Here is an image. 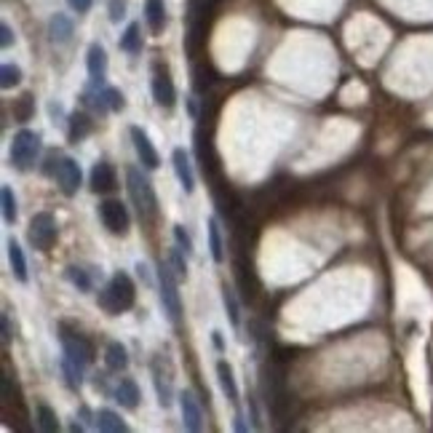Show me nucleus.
Returning a JSON list of instances; mask_svg holds the SVG:
<instances>
[{
	"mask_svg": "<svg viewBox=\"0 0 433 433\" xmlns=\"http://www.w3.org/2000/svg\"><path fill=\"white\" fill-rule=\"evenodd\" d=\"M91 118L86 115V112H72L70 120H67V137H70V142H81L83 137L91 134Z\"/></svg>",
	"mask_w": 433,
	"mask_h": 433,
	"instance_id": "6ab92c4d",
	"label": "nucleus"
},
{
	"mask_svg": "<svg viewBox=\"0 0 433 433\" xmlns=\"http://www.w3.org/2000/svg\"><path fill=\"white\" fill-rule=\"evenodd\" d=\"M118 187V177H115V168L110 166L108 161H99L91 168V190L94 192H112Z\"/></svg>",
	"mask_w": 433,
	"mask_h": 433,
	"instance_id": "ddd939ff",
	"label": "nucleus"
},
{
	"mask_svg": "<svg viewBox=\"0 0 433 433\" xmlns=\"http://www.w3.org/2000/svg\"><path fill=\"white\" fill-rule=\"evenodd\" d=\"M62 372H64V383H67V388L78 391V388L83 385V366L75 364L72 359H67V356H62Z\"/></svg>",
	"mask_w": 433,
	"mask_h": 433,
	"instance_id": "b1692460",
	"label": "nucleus"
},
{
	"mask_svg": "<svg viewBox=\"0 0 433 433\" xmlns=\"http://www.w3.org/2000/svg\"><path fill=\"white\" fill-rule=\"evenodd\" d=\"M174 241H177V246H180L185 254H192V241H190V236L185 233L182 225H174Z\"/></svg>",
	"mask_w": 433,
	"mask_h": 433,
	"instance_id": "72a5a7b5",
	"label": "nucleus"
},
{
	"mask_svg": "<svg viewBox=\"0 0 433 433\" xmlns=\"http://www.w3.org/2000/svg\"><path fill=\"white\" fill-rule=\"evenodd\" d=\"M64 276H67V281H70L78 291H91V289H94V281H91V276H88V270H86V267L70 265V267L64 270Z\"/></svg>",
	"mask_w": 433,
	"mask_h": 433,
	"instance_id": "393cba45",
	"label": "nucleus"
},
{
	"mask_svg": "<svg viewBox=\"0 0 433 433\" xmlns=\"http://www.w3.org/2000/svg\"><path fill=\"white\" fill-rule=\"evenodd\" d=\"M37 425H40V431H46V433L59 431L57 412H54L51 407H46V404H40V407H37Z\"/></svg>",
	"mask_w": 433,
	"mask_h": 433,
	"instance_id": "cd10ccee",
	"label": "nucleus"
},
{
	"mask_svg": "<svg viewBox=\"0 0 433 433\" xmlns=\"http://www.w3.org/2000/svg\"><path fill=\"white\" fill-rule=\"evenodd\" d=\"M33 112H35V99L33 94H22L16 102H13V118L16 120H30L33 118Z\"/></svg>",
	"mask_w": 433,
	"mask_h": 433,
	"instance_id": "bb28decb",
	"label": "nucleus"
},
{
	"mask_svg": "<svg viewBox=\"0 0 433 433\" xmlns=\"http://www.w3.org/2000/svg\"><path fill=\"white\" fill-rule=\"evenodd\" d=\"M206 230H209V252H212V260H214V262H225V246H222L219 219H216V216H212V219H209V225H206Z\"/></svg>",
	"mask_w": 433,
	"mask_h": 433,
	"instance_id": "4be33fe9",
	"label": "nucleus"
},
{
	"mask_svg": "<svg viewBox=\"0 0 433 433\" xmlns=\"http://www.w3.org/2000/svg\"><path fill=\"white\" fill-rule=\"evenodd\" d=\"M139 388H137V383L134 380H129V377H123L118 383V388H115V401H118L123 409H137L139 407Z\"/></svg>",
	"mask_w": 433,
	"mask_h": 433,
	"instance_id": "2eb2a0df",
	"label": "nucleus"
},
{
	"mask_svg": "<svg viewBox=\"0 0 433 433\" xmlns=\"http://www.w3.org/2000/svg\"><path fill=\"white\" fill-rule=\"evenodd\" d=\"M0 198H3V219L8 225H13L16 222V198H13V190L11 187H3Z\"/></svg>",
	"mask_w": 433,
	"mask_h": 433,
	"instance_id": "c756f323",
	"label": "nucleus"
},
{
	"mask_svg": "<svg viewBox=\"0 0 433 433\" xmlns=\"http://www.w3.org/2000/svg\"><path fill=\"white\" fill-rule=\"evenodd\" d=\"M99 216H102V222H105V228L112 233V236H126L129 233V209L120 204V201H105V204L99 206Z\"/></svg>",
	"mask_w": 433,
	"mask_h": 433,
	"instance_id": "0eeeda50",
	"label": "nucleus"
},
{
	"mask_svg": "<svg viewBox=\"0 0 433 433\" xmlns=\"http://www.w3.org/2000/svg\"><path fill=\"white\" fill-rule=\"evenodd\" d=\"M62 348H64V356L67 359H72L75 364H81V366H88L91 361H94V342L88 340V337H83L81 332H67L64 326H62Z\"/></svg>",
	"mask_w": 433,
	"mask_h": 433,
	"instance_id": "423d86ee",
	"label": "nucleus"
},
{
	"mask_svg": "<svg viewBox=\"0 0 433 433\" xmlns=\"http://www.w3.org/2000/svg\"><path fill=\"white\" fill-rule=\"evenodd\" d=\"M40 153V134L22 129V132L13 134L11 142V166L16 171H27V168L35 166V158Z\"/></svg>",
	"mask_w": 433,
	"mask_h": 433,
	"instance_id": "7ed1b4c3",
	"label": "nucleus"
},
{
	"mask_svg": "<svg viewBox=\"0 0 433 433\" xmlns=\"http://www.w3.org/2000/svg\"><path fill=\"white\" fill-rule=\"evenodd\" d=\"M150 88H153V99H156L158 108H174V102H177V88L171 83L166 67H161V64L153 67V83H150Z\"/></svg>",
	"mask_w": 433,
	"mask_h": 433,
	"instance_id": "6e6552de",
	"label": "nucleus"
},
{
	"mask_svg": "<svg viewBox=\"0 0 433 433\" xmlns=\"http://www.w3.org/2000/svg\"><path fill=\"white\" fill-rule=\"evenodd\" d=\"M105 96H108L110 110H115V112H120V110H123V105H126V102H123V94H120L118 88H112V86H108V88H105Z\"/></svg>",
	"mask_w": 433,
	"mask_h": 433,
	"instance_id": "f704fd0d",
	"label": "nucleus"
},
{
	"mask_svg": "<svg viewBox=\"0 0 433 433\" xmlns=\"http://www.w3.org/2000/svg\"><path fill=\"white\" fill-rule=\"evenodd\" d=\"M67 6H70L72 11H78V13H86L91 6H94V0H67Z\"/></svg>",
	"mask_w": 433,
	"mask_h": 433,
	"instance_id": "4c0bfd02",
	"label": "nucleus"
},
{
	"mask_svg": "<svg viewBox=\"0 0 433 433\" xmlns=\"http://www.w3.org/2000/svg\"><path fill=\"white\" fill-rule=\"evenodd\" d=\"M8 260H11V270L13 276H16V281H22V284H27V260H24V252L22 246L16 243V241H8Z\"/></svg>",
	"mask_w": 433,
	"mask_h": 433,
	"instance_id": "5701e85b",
	"label": "nucleus"
},
{
	"mask_svg": "<svg viewBox=\"0 0 433 433\" xmlns=\"http://www.w3.org/2000/svg\"><path fill=\"white\" fill-rule=\"evenodd\" d=\"M48 37H51L54 43H67L72 37V22L64 16V13L51 16V22H48Z\"/></svg>",
	"mask_w": 433,
	"mask_h": 433,
	"instance_id": "aec40b11",
	"label": "nucleus"
},
{
	"mask_svg": "<svg viewBox=\"0 0 433 433\" xmlns=\"http://www.w3.org/2000/svg\"><path fill=\"white\" fill-rule=\"evenodd\" d=\"M30 243L40 249V252H48L54 243H57V219L48 212H37L30 222V233H27Z\"/></svg>",
	"mask_w": 433,
	"mask_h": 433,
	"instance_id": "39448f33",
	"label": "nucleus"
},
{
	"mask_svg": "<svg viewBox=\"0 0 433 433\" xmlns=\"http://www.w3.org/2000/svg\"><path fill=\"white\" fill-rule=\"evenodd\" d=\"M233 428H236V431H249V425L243 422V417H241V415H236V422H233Z\"/></svg>",
	"mask_w": 433,
	"mask_h": 433,
	"instance_id": "ea45409f",
	"label": "nucleus"
},
{
	"mask_svg": "<svg viewBox=\"0 0 433 433\" xmlns=\"http://www.w3.org/2000/svg\"><path fill=\"white\" fill-rule=\"evenodd\" d=\"M180 409H182V422H185V428L187 431H201L204 428V412L198 407V401L192 396L190 391H185L180 396Z\"/></svg>",
	"mask_w": 433,
	"mask_h": 433,
	"instance_id": "9b49d317",
	"label": "nucleus"
},
{
	"mask_svg": "<svg viewBox=\"0 0 433 433\" xmlns=\"http://www.w3.org/2000/svg\"><path fill=\"white\" fill-rule=\"evenodd\" d=\"M144 19L150 24V30L153 33H163V27H166V6H163V0H147L144 3Z\"/></svg>",
	"mask_w": 433,
	"mask_h": 433,
	"instance_id": "a211bd4d",
	"label": "nucleus"
},
{
	"mask_svg": "<svg viewBox=\"0 0 433 433\" xmlns=\"http://www.w3.org/2000/svg\"><path fill=\"white\" fill-rule=\"evenodd\" d=\"M153 385H156V393H158V401L161 407H171V385L163 383V374L153 369Z\"/></svg>",
	"mask_w": 433,
	"mask_h": 433,
	"instance_id": "7c9ffc66",
	"label": "nucleus"
},
{
	"mask_svg": "<svg viewBox=\"0 0 433 433\" xmlns=\"http://www.w3.org/2000/svg\"><path fill=\"white\" fill-rule=\"evenodd\" d=\"M94 425L105 433H126L129 431V425L120 420V415L118 412H112V409H99L96 417H94Z\"/></svg>",
	"mask_w": 433,
	"mask_h": 433,
	"instance_id": "dca6fc26",
	"label": "nucleus"
},
{
	"mask_svg": "<svg viewBox=\"0 0 433 433\" xmlns=\"http://www.w3.org/2000/svg\"><path fill=\"white\" fill-rule=\"evenodd\" d=\"M126 187L132 195L134 206L142 219H156L158 214V198L153 190V182L144 177L139 168H126Z\"/></svg>",
	"mask_w": 433,
	"mask_h": 433,
	"instance_id": "f03ea898",
	"label": "nucleus"
},
{
	"mask_svg": "<svg viewBox=\"0 0 433 433\" xmlns=\"http://www.w3.org/2000/svg\"><path fill=\"white\" fill-rule=\"evenodd\" d=\"M158 284H161V302H163V311H166L168 321L171 324H180L182 302H180V291H177V276H174L168 260L161 262V267H158Z\"/></svg>",
	"mask_w": 433,
	"mask_h": 433,
	"instance_id": "20e7f679",
	"label": "nucleus"
},
{
	"mask_svg": "<svg viewBox=\"0 0 433 433\" xmlns=\"http://www.w3.org/2000/svg\"><path fill=\"white\" fill-rule=\"evenodd\" d=\"M216 380L222 385L230 404H238V385H236V377H233V369H230L228 361H216Z\"/></svg>",
	"mask_w": 433,
	"mask_h": 433,
	"instance_id": "f3484780",
	"label": "nucleus"
},
{
	"mask_svg": "<svg viewBox=\"0 0 433 433\" xmlns=\"http://www.w3.org/2000/svg\"><path fill=\"white\" fill-rule=\"evenodd\" d=\"M105 364H108L110 372H123L129 366V353L120 342H110L105 350Z\"/></svg>",
	"mask_w": 433,
	"mask_h": 433,
	"instance_id": "412c9836",
	"label": "nucleus"
},
{
	"mask_svg": "<svg viewBox=\"0 0 433 433\" xmlns=\"http://www.w3.org/2000/svg\"><path fill=\"white\" fill-rule=\"evenodd\" d=\"M123 11H126L123 0H112V3H110V19H112V22H120V19H123Z\"/></svg>",
	"mask_w": 433,
	"mask_h": 433,
	"instance_id": "c9c22d12",
	"label": "nucleus"
},
{
	"mask_svg": "<svg viewBox=\"0 0 433 433\" xmlns=\"http://www.w3.org/2000/svg\"><path fill=\"white\" fill-rule=\"evenodd\" d=\"M137 302V289L134 281L126 273H115L110 284L99 291V308H105L110 316H118L123 311H132Z\"/></svg>",
	"mask_w": 433,
	"mask_h": 433,
	"instance_id": "f257e3e1",
	"label": "nucleus"
},
{
	"mask_svg": "<svg viewBox=\"0 0 433 433\" xmlns=\"http://www.w3.org/2000/svg\"><path fill=\"white\" fill-rule=\"evenodd\" d=\"M54 177H57V182H59V190L64 192V195H75V192L81 190V182H83L81 166H78L72 158H62Z\"/></svg>",
	"mask_w": 433,
	"mask_h": 433,
	"instance_id": "1a4fd4ad",
	"label": "nucleus"
},
{
	"mask_svg": "<svg viewBox=\"0 0 433 433\" xmlns=\"http://www.w3.org/2000/svg\"><path fill=\"white\" fill-rule=\"evenodd\" d=\"M13 43V33H11V27L8 24H0V46L3 48H8Z\"/></svg>",
	"mask_w": 433,
	"mask_h": 433,
	"instance_id": "e433bc0d",
	"label": "nucleus"
},
{
	"mask_svg": "<svg viewBox=\"0 0 433 433\" xmlns=\"http://www.w3.org/2000/svg\"><path fill=\"white\" fill-rule=\"evenodd\" d=\"M168 265H171V270H174L177 278H187V262H185V252H182L180 246H174L168 252Z\"/></svg>",
	"mask_w": 433,
	"mask_h": 433,
	"instance_id": "2f4dec72",
	"label": "nucleus"
},
{
	"mask_svg": "<svg viewBox=\"0 0 433 433\" xmlns=\"http://www.w3.org/2000/svg\"><path fill=\"white\" fill-rule=\"evenodd\" d=\"M171 166H174V174H177V180H180L182 190L185 192L195 190V177H192L190 158L185 153V147H174V153H171Z\"/></svg>",
	"mask_w": 433,
	"mask_h": 433,
	"instance_id": "f8f14e48",
	"label": "nucleus"
},
{
	"mask_svg": "<svg viewBox=\"0 0 433 433\" xmlns=\"http://www.w3.org/2000/svg\"><path fill=\"white\" fill-rule=\"evenodd\" d=\"M19 81H22V70L16 64H3V70H0V86L3 88H13V86H19Z\"/></svg>",
	"mask_w": 433,
	"mask_h": 433,
	"instance_id": "473e14b6",
	"label": "nucleus"
},
{
	"mask_svg": "<svg viewBox=\"0 0 433 433\" xmlns=\"http://www.w3.org/2000/svg\"><path fill=\"white\" fill-rule=\"evenodd\" d=\"M212 340H214L216 350H222V348H225V345H222V335H219V332H214V335H212Z\"/></svg>",
	"mask_w": 433,
	"mask_h": 433,
	"instance_id": "a19ab883",
	"label": "nucleus"
},
{
	"mask_svg": "<svg viewBox=\"0 0 433 433\" xmlns=\"http://www.w3.org/2000/svg\"><path fill=\"white\" fill-rule=\"evenodd\" d=\"M86 67H88V78L94 83H102V78L108 75V54L99 43H91L88 46V54H86Z\"/></svg>",
	"mask_w": 433,
	"mask_h": 433,
	"instance_id": "4468645a",
	"label": "nucleus"
},
{
	"mask_svg": "<svg viewBox=\"0 0 433 433\" xmlns=\"http://www.w3.org/2000/svg\"><path fill=\"white\" fill-rule=\"evenodd\" d=\"M222 302H225V311H228V318H230V324L233 326H238V300H236V291L225 284L222 287Z\"/></svg>",
	"mask_w": 433,
	"mask_h": 433,
	"instance_id": "c85d7f7f",
	"label": "nucleus"
},
{
	"mask_svg": "<svg viewBox=\"0 0 433 433\" xmlns=\"http://www.w3.org/2000/svg\"><path fill=\"white\" fill-rule=\"evenodd\" d=\"M11 342V321H8V316H3V345H8Z\"/></svg>",
	"mask_w": 433,
	"mask_h": 433,
	"instance_id": "58836bf2",
	"label": "nucleus"
},
{
	"mask_svg": "<svg viewBox=\"0 0 433 433\" xmlns=\"http://www.w3.org/2000/svg\"><path fill=\"white\" fill-rule=\"evenodd\" d=\"M132 142H134V150H137V156H139V161H142L144 168H158V166H161L158 150L153 147V142H150L147 132H142L139 126H132Z\"/></svg>",
	"mask_w": 433,
	"mask_h": 433,
	"instance_id": "9d476101",
	"label": "nucleus"
},
{
	"mask_svg": "<svg viewBox=\"0 0 433 433\" xmlns=\"http://www.w3.org/2000/svg\"><path fill=\"white\" fill-rule=\"evenodd\" d=\"M120 48H123L126 54H139V51H142V35H139V24L137 22L126 27V33L120 37Z\"/></svg>",
	"mask_w": 433,
	"mask_h": 433,
	"instance_id": "a878e982",
	"label": "nucleus"
}]
</instances>
